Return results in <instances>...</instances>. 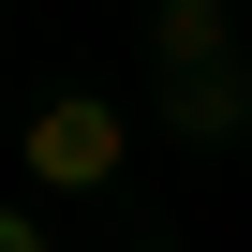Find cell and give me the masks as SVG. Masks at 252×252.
<instances>
[{
  "instance_id": "6da1fadb",
  "label": "cell",
  "mask_w": 252,
  "mask_h": 252,
  "mask_svg": "<svg viewBox=\"0 0 252 252\" xmlns=\"http://www.w3.org/2000/svg\"><path fill=\"white\" fill-rule=\"evenodd\" d=\"M119 163H134V119H119V104H89V89L30 104V134H15V178H30V208H45V193H104Z\"/></svg>"
},
{
  "instance_id": "7a4b0ae2",
  "label": "cell",
  "mask_w": 252,
  "mask_h": 252,
  "mask_svg": "<svg viewBox=\"0 0 252 252\" xmlns=\"http://www.w3.org/2000/svg\"><path fill=\"white\" fill-rule=\"evenodd\" d=\"M163 134H178V149H237V134H252V60L178 74V89H163Z\"/></svg>"
},
{
  "instance_id": "3957f363",
  "label": "cell",
  "mask_w": 252,
  "mask_h": 252,
  "mask_svg": "<svg viewBox=\"0 0 252 252\" xmlns=\"http://www.w3.org/2000/svg\"><path fill=\"white\" fill-rule=\"evenodd\" d=\"M149 60H163V89H178V74H222V60H252V45H237L222 0H163V15H149Z\"/></svg>"
},
{
  "instance_id": "277c9868",
  "label": "cell",
  "mask_w": 252,
  "mask_h": 252,
  "mask_svg": "<svg viewBox=\"0 0 252 252\" xmlns=\"http://www.w3.org/2000/svg\"><path fill=\"white\" fill-rule=\"evenodd\" d=\"M0 252H60V222H45L30 193H0Z\"/></svg>"
}]
</instances>
